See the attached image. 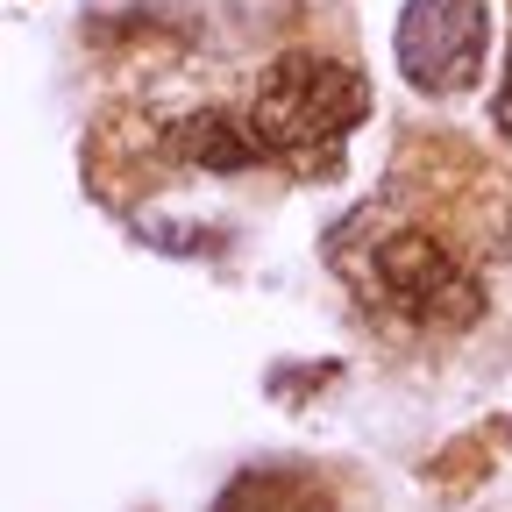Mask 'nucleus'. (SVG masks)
<instances>
[{
	"instance_id": "f257e3e1",
	"label": "nucleus",
	"mask_w": 512,
	"mask_h": 512,
	"mask_svg": "<svg viewBox=\"0 0 512 512\" xmlns=\"http://www.w3.org/2000/svg\"><path fill=\"white\" fill-rule=\"evenodd\" d=\"M370 114V86L356 64H335L320 50H285L264 64L256 79V136L278 164H292L299 178H320L342 164V136Z\"/></svg>"
},
{
	"instance_id": "39448f33",
	"label": "nucleus",
	"mask_w": 512,
	"mask_h": 512,
	"mask_svg": "<svg viewBox=\"0 0 512 512\" xmlns=\"http://www.w3.org/2000/svg\"><path fill=\"white\" fill-rule=\"evenodd\" d=\"M143 235L164 242L171 256H207V242H214L207 228H192V221H143Z\"/></svg>"
},
{
	"instance_id": "20e7f679",
	"label": "nucleus",
	"mask_w": 512,
	"mask_h": 512,
	"mask_svg": "<svg viewBox=\"0 0 512 512\" xmlns=\"http://www.w3.org/2000/svg\"><path fill=\"white\" fill-rule=\"evenodd\" d=\"M171 150L192 164V171H249V164H264V136H256V121L228 114V107H207V114H185L171 128Z\"/></svg>"
},
{
	"instance_id": "f03ea898",
	"label": "nucleus",
	"mask_w": 512,
	"mask_h": 512,
	"mask_svg": "<svg viewBox=\"0 0 512 512\" xmlns=\"http://www.w3.org/2000/svg\"><path fill=\"white\" fill-rule=\"evenodd\" d=\"M349 278L420 328H470L484 313V285L470 278V264L420 228H392L384 242H370V264H349Z\"/></svg>"
},
{
	"instance_id": "7ed1b4c3",
	"label": "nucleus",
	"mask_w": 512,
	"mask_h": 512,
	"mask_svg": "<svg viewBox=\"0 0 512 512\" xmlns=\"http://www.w3.org/2000/svg\"><path fill=\"white\" fill-rule=\"evenodd\" d=\"M491 8L484 0H406L399 15V72L420 93H463L484 72Z\"/></svg>"
},
{
	"instance_id": "423d86ee",
	"label": "nucleus",
	"mask_w": 512,
	"mask_h": 512,
	"mask_svg": "<svg viewBox=\"0 0 512 512\" xmlns=\"http://www.w3.org/2000/svg\"><path fill=\"white\" fill-rule=\"evenodd\" d=\"M491 114H498V128L512 136V57H505V79H498V100H491Z\"/></svg>"
}]
</instances>
